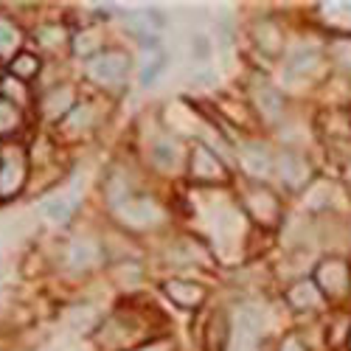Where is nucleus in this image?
<instances>
[{
    "mask_svg": "<svg viewBox=\"0 0 351 351\" xmlns=\"http://www.w3.org/2000/svg\"><path fill=\"white\" fill-rule=\"evenodd\" d=\"M20 127V107L9 99H0V135H12Z\"/></svg>",
    "mask_w": 351,
    "mask_h": 351,
    "instance_id": "nucleus-18",
    "label": "nucleus"
},
{
    "mask_svg": "<svg viewBox=\"0 0 351 351\" xmlns=\"http://www.w3.org/2000/svg\"><path fill=\"white\" fill-rule=\"evenodd\" d=\"M348 346H351V340H348Z\"/></svg>",
    "mask_w": 351,
    "mask_h": 351,
    "instance_id": "nucleus-31",
    "label": "nucleus"
},
{
    "mask_svg": "<svg viewBox=\"0 0 351 351\" xmlns=\"http://www.w3.org/2000/svg\"><path fill=\"white\" fill-rule=\"evenodd\" d=\"M73 110V90L71 87H53V90L45 93L43 99V112L51 115V119H60V115H68Z\"/></svg>",
    "mask_w": 351,
    "mask_h": 351,
    "instance_id": "nucleus-11",
    "label": "nucleus"
},
{
    "mask_svg": "<svg viewBox=\"0 0 351 351\" xmlns=\"http://www.w3.org/2000/svg\"><path fill=\"white\" fill-rule=\"evenodd\" d=\"M138 351H171V346L169 343H149V346H143Z\"/></svg>",
    "mask_w": 351,
    "mask_h": 351,
    "instance_id": "nucleus-30",
    "label": "nucleus"
},
{
    "mask_svg": "<svg viewBox=\"0 0 351 351\" xmlns=\"http://www.w3.org/2000/svg\"><path fill=\"white\" fill-rule=\"evenodd\" d=\"M247 202H250L253 217L261 219V222H270V219L278 217V206H276V199H273L270 194H250Z\"/></svg>",
    "mask_w": 351,
    "mask_h": 351,
    "instance_id": "nucleus-15",
    "label": "nucleus"
},
{
    "mask_svg": "<svg viewBox=\"0 0 351 351\" xmlns=\"http://www.w3.org/2000/svg\"><path fill=\"white\" fill-rule=\"evenodd\" d=\"M214 233H217V242L222 247H230L233 242L239 239V214L237 211H219Z\"/></svg>",
    "mask_w": 351,
    "mask_h": 351,
    "instance_id": "nucleus-13",
    "label": "nucleus"
},
{
    "mask_svg": "<svg viewBox=\"0 0 351 351\" xmlns=\"http://www.w3.org/2000/svg\"><path fill=\"white\" fill-rule=\"evenodd\" d=\"M163 71H166V56L160 53V56H155V60H152L149 65H146V68L141 71V84H143V87H146V84H152V82H155V79H158Z\"/></svg>",
    "mask_w": 351,
    "mask_h": 351,
    "instance_id": "nucleus-24",
    "label": "nucleus"
},
{
    "mask_svg": "<svg viewBox=\"0 0 351 351\" xmlns=\"http://www.w3.org/2000/svg\"><path fill=\"white\" fill-rule=\"evenodd\" d=\"M281 351H306V348L301 346V340H295V337H287V340L281 343Z\"/></svg>",
    "mask_w": 351,
    "mask_h": 351,
    "instance_id": "nucleus-29",
    "label": "nucleus"
},
{
    "mask_svg": "<svg viewBox=\"0 0 351 351\" xmlns=\"http://www.w3.org/2000/svg\"><path fill=\"white\" fill-rule=\"evenodd\" d=\"M9 68H12V76H17V79H32L40 71V60L34 53H17L9 62Z\"/></svg>",
    "mask_w": 351,
    "mask_h": 351,
    "instance_id": "nucleus-17",
    "label": "nucleus"
},
{
    "mask_svg": "<svg viewBox=\"0 0 351 351\" xmlns=\"http://www.w3.org/2000/svg\"><path fill=\"white\" fill-rule=\"evenodd\" d=\"M233 351H256V340H253V335H239L237 337V343H233Z\"/></svg>",
    "mask_w": 351,
    "mask_h": 351,
    "instance_id": "nucleus-27",
    "label": "nucleus"
},
{
    "mask_svg": "<svg viewBox=\"0 0 351 351\" xmlns=\"http://www.w3.org/2000/svg\"><path fill=\"white\" fill-rule=\"evenodd\" d=\"M317 62H320V51L315 45H298V48H292L289 56H287V76L309 73V71H315Z\"/></svg>",
    "mask_w": 351,
    "mask_h": 351,
    "instance_id": "nucleus-8",
    "label": "nucleus"
},
{
    "mask_svg": "<svg viewBox=\"0 0 351 351\" xmlns=\"http://www.w3.org/2000/svg\"><path fill=\"white\" fill-rule=\"evenodd\" d=\"M289 301L295 306H317L320 304V292L315 289V284L304 281V284H295L289 289Z\"/></svg>",
    "mask_w": 351,
    "mask_h": 351,
    "instance_id": "nucleus-19",
    "label": "nucleus"
},
{
    "mask_svg": "<svg viewBox=\"0 0 351 351\" xmlns=\"http://www.w3.org/2000/svg\"><path fill=\"white\" fill-rule=\"evenodd\" d=\"M127 68H130L127 53H121V51H104V53H99V56H93V60H90L87 73H90V79H96L99 84H115V82L124 79Z\"/></svg>",
    "mask_w": 351,
    "mask_h": 351,
    "instance_id": "nucleus-2",
    "label": "nucleus"
},
{
    "mask_svg": "<svg viewBox=\"0 0 351 351\" xmlns=\"http://www.w3.org/2000/svg\"><path fill=\"white\" fill-rule=\"evenodd\" d=\"M242 166L253 178H267L273 171V158L261 143H247V146H242Z\"/></svg>",
    "mask_w": 351,
    "mask_h": 351,
    "instance_id": "nucleus-6",
    "label": "nucleus"
},
{
    "mask_svg": "<svg viewBox=\"0 0 351 351\" xmlns=\"http://www.w3.org/2000/svg\"><path fill=\"white\" fill-rule=\"evenodd\" d=\"M37 40H40L45 48H56V45H62L65 32H62L60 25H43L40 32H37Z\"/></svg>",
    "mask_w": 351,
    "mask_h": 351,
    "instance_id": "nucleus-23",
    "label": "nucleus"
},
{
    "mask_svg": "<svg viewBox=\"0 0 351 351\" xmlns=\"http://www.w3.org/2000/svg\"><path fill=\"white\" fill-rule=\"evenodd\" d=\"M265 329V312H261L258 306H242L239 309V332L245 335H253Z\"/></svg>",
    "mask_w": 351,
    "mask_h": 351,
    "instance_id": "nucleus-16",
    "label": "nucleus"
},
{
    "mask_svg": "<svg viewBox=\"0 0 351 351\" xmlns=\"http://www.w3.org/2000/svg\"><path fill=\"white\" fill-rule=\"evenodd\" d=\"M191 56H194V60H208V56H211V45H208L206 37H194L191 40Z\"/></svg>",
    "mask_w": 351,
    "mask_h": 351,
    "instance_id": "nucleus-26",
    "label": "nucleus"
},
{
    "mask_svg": "<svg viewBox=\"0 0 351 351\" xmlns=\"http://www.w3.org/2000/svg\"><path fill=\"white\" fill-rule=\"evenodd\" d=\"M191 178L199 180V183H214V180L225 178L219 160L206 149V146H194V152H191Z\"/></svg>",
    "mask_w": 351,
    "mask_h": 351,
    "instance_id": "nucleus-4",
    "label": "nucleus"
},
{
    "mask_svg": "<svg viewBox=\"0 0 351 351\" xmlns=\"http://www.w3.org/2000/svg\"><path fill=\"white\" fill-rule=\"evenodd\" d=\"M28 174V160L20 146H6L0 149V199L14 197Z\"/></svg>",
    "mask_w": 351,
    "mask_h": 351,
    "instance_id": "nucleus-1",
    "label": "nucleus"
},
{
    "mask_svg": "<svg viewBox=\"0 0 351 351\" xmlns=\"http://www.w3.org/2000/svg\"><path fill=\"white\" fill-rule=\"evenodd\" d=\"M278 171H281V180H284L287 186H301V183H306V178H309V166H306V160L298 158V155H292V152L281 155V160H278Z\"/></svg>",
    "mask_w": 351,
    "mask_h": 351,
    "instance_id": "nucleus-10",
    "label": "nucleus"
},
{
    "mask_svg": "<svg viewBox=\"0 0 351 351\" xmlns=\"http://www.w3.org/2000/svg\"><path fill=\"white\" fill-rule=\"evenodd\" d=\"M101 261V247L90 239H76L68 250V267L73 270H93Z\"/></svg>",
    "mask_w": 351,
    "mask_h": 351,
    "instance_id": "nucleus-5",
    "label": "nucleus"
},
{
    "mask_svg": "<svg viewBox=\"0 0 351 351\" xmlns=\"http://www.w3.org/2000/svg\"><path fill=\"white\" fill-rule=\"evenodd\" d=\"M166 292H169V298L171 301H178L180 306H197L202 298H206V292H202L197 284L191 281H180V278H174L166 284Z\"/></svg>",
    "mask_w": 351,
    "mask_h": 351,
    "instance_id": "nucleus-12",
    "label": "nucleus"
},
{
    "mask_svg": "<svg viewBox=\"0 0 351 351\" xmlns=\"http://www.w3.org/2000/svg\"><path fill=\"white\" fill-rule=\"evenodd\" d=\"M317 284L326 292H343L351 284V273L343 261H326V265L317 270Z\"/></svg>",
    "mask_w": 351,
    "mask_h": 351,
    "instance_id": "nucleus-7",
    "label": "nucleus"
},
{
    "mask_svg": "<svg viewBox=\"0 0 351 351\" xmlns=\"http://www.w3.org/2000/svg\"><path fill=\"white\" fill-rule=\"evenodd\" d=\"M71 211H73V202L71 199H48L45 206H43V214L51 222H68L71 219Z\"/></svg>",
    "mask_w": 351,
    "mask_h": 351,
    "instance_id": "nucleus-21",
    "label": "nucleus"
},
{
    "mask_svg": "<svg viewBox=\"0 0 351 351\" xmlns=\"http://www.w3.org/2000/svg\"><path fill=\"white\" fill-rule=\"evenodd\" d=\"M152 160L163 169H171V166H178L180 160V149H178V143H171V141H160L155 143V149H152Z\"/></svg>",
    "mask_w": 351,
    "mask_h": 351,
    "instance_id": "nucleus-20",
    "label": "nucleus"
},
{
    "mask_svg": "<svg viewBox=\"0 0 351 351\" xmlns=\"http://www.w3.org/2000/svg\"><path fill=\"white\" fill-rule=\"evenodd\" d=\"M96 45H99V34L96 32H84L76 40V53H90Z\"/></svg>",
    "mask_w": 351,
    "mask_h": 351,
    "instance_id": "nucleus-25",
    "label": "nucleus"
},
{
    "mask_svg": "<svg viewBox=\"0 0 351 351\" xmlns=\"http://www.w3.org/2000/svg\"><path fill=\"white\" fill-rule=\"evenodd\" d=\"M253 99H256V107L265 112L267 119H278L281 110H284V99H281V93L276 90L273 84H267V82H258V84L253 87Z\"/></svg>",
    "mask_w": 351,
    "mask_h": 351,
    "instance_id": "nucleus-9",
    "label": "nucleus"
},
{
    "mask_svg": "<svg viewBox=\"0 0 351 351\" xmlns=\"http://www.w3.org/2000/svg\"><path fill=\"white\" fill-rule=\"evenodd\" d=\"M324 14H326V23H332V25H351V0L324 6Z\"/></svg>",
    "mask_w": 351,
    "mask_h": 351,
    "instance_id": "nucleus-22",
    "label": "nucleus"
},
{
    "mask_svg": "<svg viewBox=\"0 0 351 351\" xmlns=\"http://www.w3.org/2000/svg\"><path fill=\"white\" fill-rule=\"evenodd\" d=\"M119 217L132 225V228H146V225H155L163 214L158 208V202L149 199V197H132V199H124L121 206H115Z\"/></svg>",
    "mask_w": 351,
    "mask_h": 351,
    "instance_id": "nucleus-3",
    "label": "nucleus"
},
{
    "mask_svg": "<svg viewBox=\"0 0 351 351\" xmlns=\"http://www.w3.org/2000/svg\"><path fill=\"white\" fill-rule=\"evenodd\" d=\"M335 56L340 60V65L351 68V43H340V45L335 48Z\"/></svg>",
    "mask_w": 351,
    "mask_h": 351,
    "instance_id": "nucleus-28",
    "label": "nucleus"
},
{
    "mask_svg": "<svg viewBox=\"0 0 351 351\" xmlns=\"http://www.w3.org/2000/svg\"><path fill=\"white\" fill-rule=\"evenodd\" d=\"M20 28L9 20V17H0V56H9L20 48Z\"/></svg>",
    "mask_w": 351,
    "mask_h": 351,
    "instance_id": "nucleus-14",
    "label": "nucleus"
}]
</instances>
